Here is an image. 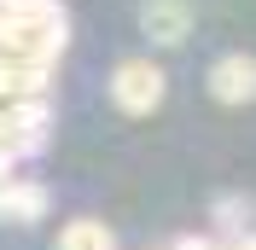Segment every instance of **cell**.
<instances>
[{"label":"cell","instance_id":"obj_1","mask_svg":"<svg viewBox=\"0 0 256 250\" xmlns=\"http://www.w3.org/2000/svg\"><path fill=\"white\" fill-rule=\"evenodd\" d=\"M163 94H169V76H163L152 58H122L111 76V99L122 116H152V110L163 105Z\"/></svg>","mask_w":256,"mask_h":250},{"label":"cell","instance_id":"obj_2","mask_svg":"<svg viewBox=\"0 0 256 250\" xmlns=\"http://www.w3.org/2000/svg\"><path fill=\"white\" fill-rule=\"evenodd\" d=\"M210 94L222 99V105H250V99H256V58H250V52H227V58H216V70H210Z\"/></svg>","mask_w":256,"mask_h":250},{"label":"cell","instance_id":"obj_3","mask_svg":"<svg viewBox=\"0 0 256 250\" xmlns=\"http://www.w3.org/2000/svg\"><path fill=\"white\" fill-rule=\"evenodd\" d=\"M140 30H146V41L175 47V41H186V30H192V6H186V0H146Z\"/></svg>","mask_w":256,"mask_h":250},{"label":"cell","instance_id":"obj_4","mask_svg":"<svg viewBox=\"0 0 256 250\" xmlns=\"http://www.w3.org/2000/svg\"><path fill=\"white\" fill-rule=\"evenodd\" d=\"M41 216H47V186L0 180V221H41Z\"/></svg>","mask_w":256,"mask_h":250},{"label":"cell","instance_id":"obj_5","mask_svg":"<svg viewBox=\"0 0 256 250\" xmlns=\"http://www.w3.org/2000/svg\"><path fill=\"white\" fill-rule=\"evenodd\" d=\"M58 250H116V238H111V227H105V221H70V227H64L58 233Z\"/></svg>","mask_w":256,"mask_h":250}]
</instances>
